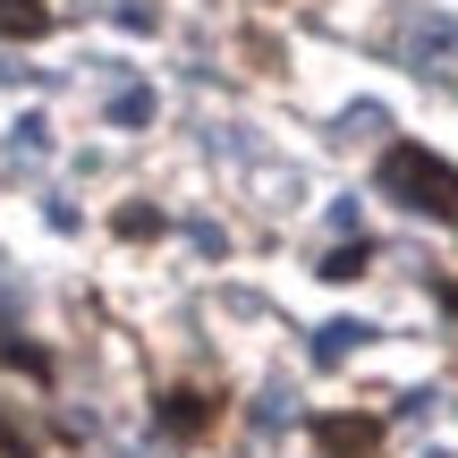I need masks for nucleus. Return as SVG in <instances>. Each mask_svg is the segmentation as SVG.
<instances>
[{
	"instance_id": "obj_2",
	"label": "nucleus",
	"mask_w": 458,
	"mask_h": 458,
	"mask_svg": "<svg viewBox=\"0 0 458 458\" xmlns=\"http://www.w3.org/2000/svg\"><path fill=\"white\" fill-rule=\"evenodd\" d=\"M213 425H221V391H204V382H170L162 391V433L170 442H204Z\"/></svg>"
},
{
	"instance_id": "obj_5",
	"label": "nucleus",
	"mask_w": 458,
	"mask_h": 458,
	"mask_svg": "<svg viewBox=\"0 0 458 458\" xmlns=\"http://www.w3.org/2000/svg\"><path fill=\"white\" fill-rule=\"evenodd\" d=\"M365 348V323H323L314 331V365H348Z\"/></svg>"
},
{
	"instance_id": "obj_6",
	"label": "nucleus",
	"mask_w": 458,
	"mask_h": 458,
	"mask_svg": "<svg viewBox=\"0 0 458 458\" xmlns=\"http://www.w3.org/2000/svg\"><path fill=\"white\" fill-rule=\"evenodd\" d=\"M365 263H374V246H365V238H357V246H331V255H323V263H314V272H323V280H357V272H365Z\"/></svg>"
},
{
	"instance_id": "obj_8",
	"label": "nucleus",
	"mask_w": 458,
	"mask_h": 458,
	"mask_svg": "<svg viewBox=\"0 0 458 458\" xmlns=\"http://www.w3.org/2000/svg\"><path fill=\"white\" fill-rule=\"evenodd\" d=\"M111 119H119V128H145V119H153V94H145V85H128V94L111 102Z\"/></svg>"
},
{
	"instance_id": "obj_4",
	"label": "nucleus",
	"mask_w": 458,
	"mask_h": 458,
	"mask_svg": "<svg viewBox=\"0 0 458 458\" xmlns=\"http://www.w3.org/2000/svg\"><path fill=\"white\" fill-rule=\"evenodd\" d=\"M0 34L9 43H34V34H51V9L43 0H0Z\"/></svg>"
},
{
	"instance_id": "obj_1",
	"label": "nucleus",
	"mask_w": 458,
	"mask_h": 458,
	"mask_svg": "<svg viewBox=\"0 0 458 458\" xmlns=\"http://www.w3.org/2000/svg\"><path fill=\"white\" fill-rule=\"evenodd\" d=\"M382 187H391L408 213L458 221V170H450L433 145H391V153H382Z\"/></svg>"
},
{
	"instance_id": "obj_7",
	"label": "nucleus",
	"mask_w": 458,
	"mask_h": 458,
	"mask_svg": "<svg viewBox=\"0 0 458 458\" xmlns=\"http://www.w3.org/2000/svg\"><path fill=\"white\" fill-rule=\"evenodd\" d=\"M119 238H162V213L153 204H119Z\"/></svg>"
},
{
	"instance_id": "obj_3",
	"label": "nucleus",
	"mask_w": 458,
	"mask_h": 458,
	"mask_svg": "<svg viewBox=\"0 0 458 458\" xmlns=\"http://www.w3.org/2000/svg\"><path fill=\"white\" fill-rule=\"evenodd\" d=\"M323 458H382V416H314Z\"/></svg>"
}]
</instances>
